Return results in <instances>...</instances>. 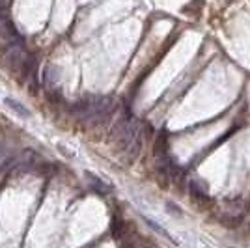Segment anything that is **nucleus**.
<instances>
[{
    "label": "nucleus",
    "instance_id": "6",
    "mask_svg": "<svg viewBox=\"0 0 250 248\" xmlns=\"http://www.w3.org/2000/svg\"><path fill=\"white\" fill-rule=\"evenodd\" d=\"M43 81H45V84H47V88L52 90V88L58 84V71L49 65V67L45 69V73H43Z\"/></svg>",
    "mask_w": 250,
    "mask_h": 248
},
{
    "label": "nucleus",
    "instance_id": "8",
    "mask_svg": "<svg viewBox=\"0 0 250 248\" xmlns=\"http://www.w3.org/2000/svg\"><path fill=\"white\" fill-rule=\"evenodd\" d=\"M122 248H133V243H131V241H127V243L122 245Z\"/></svg>",
    "mask_w": 250,
    "mask_h": 248
},
{
    "label": "nucleus",
    "instance_id": "1",
    "mask_svg": "<svg viewBox=\"0 0 250 248\" xmlns=\"http://www.w3.org/2000/svg\"><path fill=\"white\" fill-rule=\"evenodd\" d=\"M118 110V103L114 97L106 95H88L79 101H75L69 106V112L75 118H81L84 122H90L94 125H104L114 118Z\"/></svg>",
    "mask_w": 250,
    "mask_h": 248
},
{
    "label": "nucleus",
    "instance_id": "4",
    "mask_svg": "<svg viewBox=\"0 0 250 248\" xmlns=\"http://www.w3.org/2000/svg\"><path fill=\"white\" fill-rule=\"evenodd\" d=\"M188 194H190V198H192L194 202H198L200 206H202V204L206 206L209 202L208 186H206V183H202L200 179H190V181H188Z\"/></svg>",
    "mask_w": 250,
    "mask_h": 248
},
{
    "label": "nucleus",
    "instance_id": "5",
    "mask_svg": "<svg viewBox=\"0 0 250 248\" xmlns=\"http://www.w3.org/2000/svg\"><path fill=\"white\" fill-rule=\"evenodd\" d=\"M6 104L10 106L11 110H15V112H17V116H21V118H30V112H28V108H26L24 104L19 103V101H15L13 97H6Z\"/></svg>",
    "mask_w": 250,
    "mask_h": 248
},
{
    "label": "nucleus",
    "instance_id": "3",
    "mask_svg": "<svg viewBox=\"0 0 250 248\" xmlns=\"http://www.w3.org/2000/svg\"><path fill=\"white\" fill-rule=\"evenodd\" d=\"M247 213V206L241 204L239 200H231L228 204H224V207L220 209L219 220L220 224H224L226 227H237L243 222Z\"/></svg>",
    "mask_w": 250,
    "mask_h": 248
},
{
    "label": "nucleus",
    "instance_id": "2",
    "mask_svg": "<svg viewBox=\"0 0 250 248\" xmlns=\"http://www.w3.org/2000/svg\"><path fill=\"white\" fill-rule=\"evenodd\" d=\"M112 136L127 157H136L144 144V129L131 112H124L112 127Z\"/></svg>",
    "mask_w": 250,
    "mask_h": 248
},
{
    "label": "nucleus",
    "instance_id": "7",
    "mask_svg": "<svg viewBox=\"0 0 250 248\" xmlns=\"http://www.w3.org/2000/svg\"><path fill=\"white\" fill-rule=\"evenodd\" d=\"M6 155H8V153L4 151V145H2V142H0V163L4 161V157H6Z\"/></svg>",
    "mask_w": 250,
    "mask_h": 248
}]
</instances>
